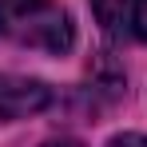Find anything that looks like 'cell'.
Instances as JSON below:
<instances>
[{
    "label": "cell",
    "mask_w": 147,
    "mask_h": 147,
    "mask_svg": "<svg viewBox=\"0 0 147 147\" xmlns=\"http://www.w3.org/2000/svg\"><path fill=\"white\" fill-rule=\"evenodd\" d=\"M0 40L64 56L76 44V28L60 0H0Z\"/></svg>",
    "instance_id": "1"
},
{
    "label": "cell",
    "mask_w": 147,
    "mask_h": 147,
    "mask_svg": "<svg viewBox=\"0 0 147 147\" xmlns=\"http://www.w3.org/2000/svg\"><path fill=\"white\" fill-rule=\"evenodd\" d=\"M92 12L111 44H147V0H92Z\"/></svg>",
    "instance_id": "2"
},
{
    "label": "cell",
    "mask_w": 147,
    "mask_h": 147,
    "mask_svg": "<svg viewBox=\"0 0 147 147\" xmlns=\"http://www.w3.org/2000/svg\"><path fill=\"white\" fill-rule=\"evenodd\" d=\"M52 92L44 80H28V76H12L0 72V123H16V119H32L44 107H52Z\"/></svg>",
    "instance_id": "3"
},
{
    "label": "cell",
    "mask_w": 147,
    "mask_h": 147,
    "mask_svg": "<svg viewBox=\"0 0 147 147\" xmlns=\"http://www.w3.org/2000/svg\"><path fill=\"white\" fill-rule=\"evenodd\" d=\"M107 147H147V135H135V131H123V135H115Z\"/></svg>",
    "instance_id": "4"
},
{
    "label": "cell",
    "mask_w": 147,
    "mask_h": 147,
    "mask_svg": "<svg viewBox=\"0 0 147 147\" xmlns=\"http://www.w3.org/2000/svg\"><path fill=\"white\" fill-rule=\"evenodd\" d=\"M40 147H84L80 139H48V143H40Z\"/></svg>",
    "instance_id": "5"
}]
</instances>
